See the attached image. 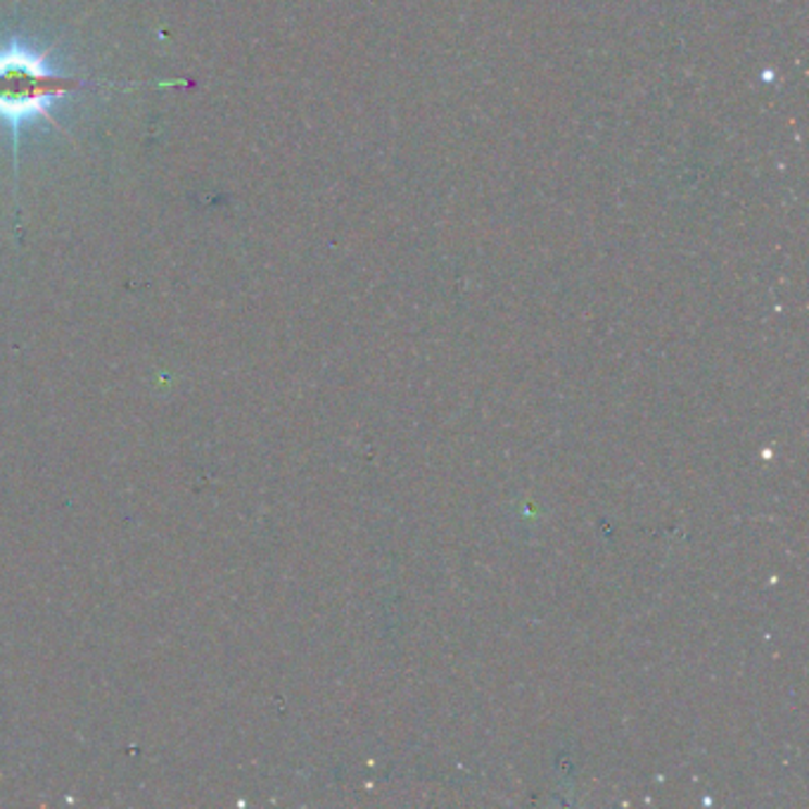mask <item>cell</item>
<instances>
[{
	"label": "cell",
	"mask_w": 809,
	"mask_h": 809,
	"mask_svg": "<svg viewBox=\"0 0 809 809\" xmlns=\"http://www.w3.org/2000/svg\"><path fill=\"white\" fill-rule=\"evenodd\" d=\"M78 84L74 76L52 72L46 58L29 48L20 43L0 48V120L15 128V134L38 116L52 122L50 104Z\"/></svg>",
	"instance_id": "1"
}]
</instances>
